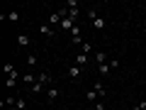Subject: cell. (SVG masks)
<instances>
[{"label":"cell","instance_id":"obj_1","mask_svg":"<svg viewBox=\"0 0 146 110\" xmlns=\"http://www.w3.org/2000/svg\"><path fill=\"white\" fill-rule=\"evenodd\" d=\"M20 15H22V10H17V7H15V10H10L7 15L3 12V15H0V20H7V22H17V20H20Z\"/></svg>","mask_w":146,"mask_h":110},{"label":"cell","instance_id":"obj_2","mask_svg":"<svg viewBox=\"0 0 146 110\" xmlns=\"http://www.w3.org/2000/svg\"><path fill=\"white\" fill-rule=\"evenodd\" d=\"M61 22H63V17H61V12H51V15H49V25L51 27H61Z\"/></svg>","mask_w":146,"mask_h":110},{"label":"cell","instance_id":"obj_3","mask_svg":"<svg viewBox=\"0 0 146 110\" xmlns=\"http://www.w3.org/2000/svg\"><path fill=\"white\" fill-rule=\"evenodd\" d=\"M58 95H61V91H58L56 86H49V88H46V100H49V103H54Z\"/></svg>","mask_w":146,"mask_h":110},{"label":"cell","instance_id":"obj_4","mask_svg":"<svg viewBox=\"0 0 146 110\" xmlns=\"http://www.w3.org/2000/svg\"><path fill=\"white\" fill-rule=\"evenodd\" d=\"M36 81L44 83V86H51V83H54V76H51V73H46V71H42L39 76H36Z\"/></svg>","mask_w":146,"mask_h":110},{"label":"cell","instance_id":"obj_5","mask_svg":"<svg viewBox=\"0 0 146 110\" xmlns=\"http://www.w3.org/2000/svg\"><path fill=\"white\" fill-rule=\"evenodd\" d=\"M93 91L100 95V98H105V95H107V88H105V83H102V81H95V83H93Z\"/></svg>","mask_w":146,"mask_h":110},{"label":"cell","instance_id":"obj_6","mask_svg":"<svg viewBox=\"0 0 146 110\" xmlns=\"http://www.w3.org/2000/svg\"><path fill=\"white\" fill-rule=\"evenodd\" d=\"M80 73H83V66H78V64H73V66H68V78H78Z\"/></svg>","mask_w":146,"mask_h":110},{"label":"cell","instance_id":"obj_7","mask_svg":"<svg viewBox=\"0 0 146 110\" xmlns=\"http://www.w3.org/2000/svg\"><path fill=\"white\" fill-rule=\"evenodd\" d=\"M39 34H42V37H54V34H56V30H54V27L46 22V25H42V27H39Z\"/></svg>","mask_w":146,"mask_h":110},{"label":"cell","instance_id":"obj_8","mask_svg":"<svg viewBox=\"0 0 146 110\" xmlns=\"http://www.w3.org/2000/svg\"><path fill=\"white\" fill-rule=\"evenodd\" d=\"M17 44H20V47H29V44H32L29 34H25V32H20V34H17Z\"/></svg>","mask_w":146,"mask_h":110},{"label":"cell","instance_id":"obj_9","mask_svg":"<svg viewBox=\"0 0 146 110\" xmlns=\"http://www.w3.org/2000/svg\"><path fill=\"white\" fill-rule=\"evenodd\" d=\"M17 81H20V73H10V76H7V81H5V86H7V88H15V86H17Z\"/></svg>","mask_w":146,"mask_h":110},{"label":"cell","instance_id":"obj_10","mask_svg":"<svg viewBox=\"0 0 146 110\" xmlns=\"http://www.w3.org/2000/svg\"><path fill=\"white\" fill-rule=\"evenodd\" d=\"M88 61H90V56H88V54H83V52L76 56V64H78V66H83V68L88 66Z\"/></svg>","mask_w":146,"mask_h":110},{"label":"cell","instance_id":"obj_11","mask_svg":"<svg viewBox=\"0 0 146 110\" xmlns=\"http://www.w3.org/2000/svg\"><path fill=\"white\" fill-rule=\"evenodd\" d=\"M85 100H88V103H98V100H100V95L95 93L93 88H88V91H85Z\"/></svg>","mask_w":146,"mask_h":110},{"label":"cell","instance_id":"obj_12","mask_svg":"<svg viewBox=\"0 0 146 110\" xmlns=\"http://www.w3.org/2000/svg\"><path fill=\"white\" fill-rule=\"evenodd\" d=\"M95 61L102 66V64H110V56H107V52H98L95 54Z\"/></svg>","mask_w":146,"mask_h":110},{"label":"cell","instance_id":"obj_13","mask_svg":"<svg viewBox=\"0 0 146 110\" xmlns=\"http://www.w3.org/2000/svg\"><path fill=\"white\" fill-rule=\"evenodd\" d=\"M85 17H88L90 22H95V20L100 17V15H98V10H95V7H88V10H85Z\"/></svg>","mask_w":146,"mask_h":110},{"label":"cell","instance_id":"obj_14","mask_svg":"<svg viewBox=\"0 0 146 110\" xmlns=\"http://www.w3.org/2000/svg\"><path fill=\"white\" fill-rule=\"evenodd\" d=\"M73 27H76V22H73V20H71V17H66V20H63V22H61V30H68V32H71V30H73Z\"/></svg>","mask_w":146,"mask_h":110},{"label":"cell","instance_id":"obj_15","mask_svg":"<svg viewBox=\"0 0 146 110\" xmlns=\"http://www.w3.org/2000/svg\"><path fill=\"white\" fill-rule=\"evenodd\" d=\"M22 81H25V83L29 86V88H32V86L36 83V78H34V76H32V73H25V76H22Z\"/></svg>","mask_w":146,"mask_h":110},{"label":"cell","instance_id":"obj_16","mask_svg":"<svg viewBox=\"0 0 146 110\" xmlns=\"http://www.w3.org/2000/svg\"><path fill=\"white\" fill-rule=\"evenodd\" d=\"M36 64H39V56L36 54H29L27 56V66H36Z\"/></svg>","mask_w":146,"mask_h":110},{"label":"cell","instance_id":"obj_17","mask_svg":"<svg viewBox=\"0 0 146 110\" xmlns=\"http://www.w3.org/2000/svg\"><path fill=\"white\" fill-rule=\"evenodd\" d=\"M93 27H95V30H105V27H107V22H105L102 17H98V20L93 22Z\"/></svg>","mask_w":146,"mask_h":110},{"label":"cell","instance_id":"obj_18","mask_svg":"<svg viewBox=\"0 0 146 110\" xmlns=\"http://www.w3.org/2000/svg\"><path fill=\"white\" fill-rule=\"evenodd\" d=\"M110 71H112V68H110V64H102V66H98V73H100V76H107Z\"/></svg>","mask_w":146,"mask_h":110},{"label":"cell","instance_id":"obj_19","mask_svg":"<svg viewBox=\"0 0 146 110\" xmlns=\"http://www.w3.org/2000/svg\"><path fill=\"white\" fill-rule=\"evenodd\" d=\"M63 7H68V10H78V0H66Z\"/></svg>","mask_w":146,"mask_h":110},{"label":"cell","instance_id":"obj_20","mask_svg":"<svg viewBox=\"0 0 146 110\" xmlns=\"http://www.w3.org/2000/svg\"><path fill=\"white\" fill-rule=\"evenodd\" d=\"M29 91H32V93H34V95H36V93H42V91H44V83H39V81H36V83L32 86Z\"/></svg>","mask_w":146,"mask_h":110},{"label":"cell","instance_id":"obj_21","mask_svg":"<svg viewBox=\"0 0 146 110\" xmlns=\"http://www.w3.org/2000/svg\"><path fill=\"white\" fill-rule=\"evenodd\" d=\"M15 108H17V110H25V108H27L25 98H17V100H15Z\"/></svg>","mask_w":146,"mask_h":110},{"label":"cell","instance_id":"obj_22","mask_svg":"<svg viewBox=\"0 0 146 110\" xmlns=\"http://www.w3.org/2000/svg\"><path fill=\"white\" fill-rule=\"evenodd\" d=\"M71 42L73 44H85V39H83V34H80V37H71Z\"/></svg>","mask_w":146,"mask_h":110},{"label":"cell","instance_id":"obj_23","mask_svg":"<svg viewBox=\"0 0 146 110\" xmlns=\"http://www.w3.org/2000/svg\"><path fill=\"white\" fill-rule=\"evenodd\" d=\"M10 73H15V66L12 64H5V76H10Z\"/></svg>","mask_w":146,"mask_h":110},{"label":"cell","instance_id":"obj_24","mask_svg":"<svg viewBox=\"0 0 146 110\" xmlns=\"http://www.w3.org/2000/svg\"><path fill=\"white\" fill-rule=\"evenodd\" d=\"M71 37H80V25H76V27L71 30Z\"/></svg>","mask_w":146,"mask_h":110},{"label":"cell","instance_id":"obj_25","mask_svg":"<svg viewBox=\"0 0 146 110\" xmlns=\"http://www.w3.org/2000/svg\"><path fill=\"white\" fill-rule=\"evenodd\" d=\"M90 52H93V44L85 42V44H83V54H90Z\"/></svg>","mask_w":146,"mask_h":110},{"label":"cell","instance_id":"obj_26","mask_svg":"<svg viewBox=\"0 0 146 110\" xmlns=\"http://www.w3.org/2000/svg\"><path fill=\"white\" fill-rule=\"evenodd\" d=\"M131 110H146V100H141V103H139V105H134Z\"/></svg>","mask_w":146,"mask_h":110},{"label":"cell","instance_id":"obj_27","mask_svg":"<svg viewBox=\"0 0 146 110\" xmlns=\"http://www.w3.org/2000/svg\"><path fill=\"white\" fill-rule=\"evenodd\" d=\"M93 110H105V108H102V100H98V103H93Z\"/></svg>","mask_w":146,"mask_h":110},{"label":"cell","instance_id":"obj_28","mask_svg":"<svg viewBox=\"0 0 146 110\" xmlns=\"http://www.w3.org/2000/svg\"><path fill=\"white\" fill-rule=\"evenodd\" d=\"M3 110H17V108H3Z\"/></svg>","mask_w":146,"mask_h":110}]
</instances>
